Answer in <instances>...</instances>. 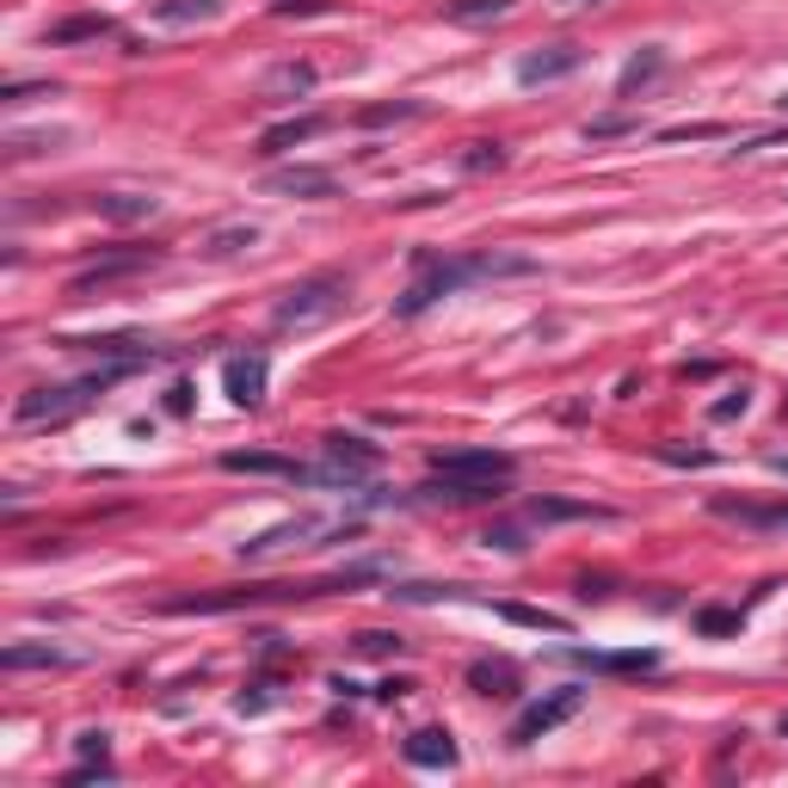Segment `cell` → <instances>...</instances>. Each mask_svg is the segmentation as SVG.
Instances as JSON below:
<instances>
[{
    "instance_id": "obj_1",
    "label": "cell",
    "mask_w": 788,
    "mask_h": 788,
    "mask_svg": "<svg viewBox=\"0 0 788 788\" xmlns=\"http://www.w3.org/2000/svg\"><path fill=\"white\" fill-rule=\"evenodd\" d=\"M536 259L523 253H413V283H407L401 296H395V315L401 321H413V315H426L431 302H443V296L468 290V283H493V278H530Z\"/></svg>"
},
{
    "instance_id": "obj_2",
    "label": "cell",
    "mask_w": 788,
    "mask_h": 788,
    "mask_svg": "<svg viewBox=\"0 0 788 788\" xmlns=\"http://www.w3.org/2000/svg\"><path fill=\"white\" fill-rule=\"evenodd\" d=\"M351 302V283L346 271H315V278L290 283V290L278 296V308H271V327L278 333H308V327H327L339 321Z\"/></svg>"
},
{
    "instance_id": "obj_3",
    "label": "cell",
    "mask_w": 788,
    "mask_h": 788,
    "mask_svg": "<svg viewBox=\"0 0 788 788\" xmlns=\"http://www.w3.org/2000/svg\"><path fill=\"white\" fill-rule=\"evenodd\" d=\"M130 370L136 363H99L93 376H74V382H56V388H31V395H19V426H62V419L93 407V395H106V388Z\"/></svg>"
},
{
    "instance_id": "obj_4",
    "label": "cell",
    "mask_w": 788,
    "mask_h": 788,
    "mask_svg": "<svg viewBox=\"0 0 788 788\" xmlns=\"http://www.w3.org/2000/svg\"><path fill=\"white\" fill-rule=\"evenodd\" d=\"M579 708H586V690H579V684H561V690H542L536 702H523V708H518V721H511V734H506V739L523 751V746H536L542 734H555L561 721H573Z\"/></svg>"
},
{
    "instance_id": "obj_5",
    "label": "cell",
    "mask_w": 788,
    "mask_h": 788,
    "mask_svg": "<svg viewBox=\"0 0 788 788\" xmlns=\"http://www.w3.org/2000/svg\"><path fill=\"white\" fill-rule=\"evenodd\" d=\"M321 450H327L321 487H346V493H351L363 475H376V468H382V443L358 438V431H333V438H321Z\"/></svg>"
},
{
    "instance_id": "obj_6",
    "label": "cell",
    "mask_w": 788,
    "mask_h": 788,
    "mask_svg": "<svg viewBox=\"0 0 788 788\" xmlns=\"http://www.w3.org/2000/svg\"><path fill=\"white\" fill-rule=\"evenodd\" d=\"M431 475L450 481H481V487H506L518 475V456L506 450H431Z\"/></svg>"
},
{
    "instance_id": "obj_7",
    "label": "cell",
    "mask_w": 788,
    "mask_h": 788,
    "mask_svg": "<svg viewBox=\"0 0 788 788\" xmlns=\"http://www.w3.org/2000/svg\"><path fill=\"white\" fill-rule=\"evenodd\" d=\"M154 266H161V247H118V253L93 259L87 271H74V283H68V290H74V296H93V290H106V283L136 278V271H154Z\"/></svg>"
},
{
    "instance_id": "obj_8",
    "label": "cell",
    "mask_w": 788,
    "mask_h": 788,
    "mask_svg": "<svg viewBox=\"0 0 788 788\" xmlns=\"http://www.w3.org/2000/svg\"><path fill=\"white\" fill-rule=\"evenodd\" d=\"M266 382H271V363L259 358V351H247V358H228V363H222V388H228V401L247 407V413H253V407L266 401Z\"/></svg>"
},
{
    "instance_id": "obj_9",
    "label": "cell",
    "mask_w": 788,
    "mask_h": 788,
    "mask_svg": "<svg viewBox=\"0 0 788 788\" xmlns=\"http://www.w3.org/2000/svg\"><path fill=\"white\" fill-rule=\"evenodd\" d=\"M222 468H228V475H278V481L321 487V468H302V462H290V456H271V450H228Z\"/></svg>"
},
{
    "instance_id": "obj_10",
    "label": "cell",
    "mask_w": 788,
    "mask_h": 788,
    "mask_svg": "<svg viewBox=\"0 0 788 788\" xmlns=\"http://www.w3.org/2000/svg\"><path fill=\"white\" fill-rule=\"evenodd\" d=\"M579 62H586V56H579V43H548V50H530V56L518 62V81H523V87L561 81V74H573Z\"/></svg>"
},
{
    "instance_id": "obj_11",
    "label": "cell",
    "mask_w": 788,
    "mask_h": 788,
    "mask_svg": "<svg viewBox=\"0 0 788 788\" xmlns=\"http://www.w3.org/2000/svg\"><path fill=\"white\" fill-rule=\"evenodd\" d=\"M266 191H278V198H333L339 179L327 167H278V173H266Z\"/></svg>"
},
{
    "instance_id": "obj_12",
    "label": "cell",
    "mask_w": 788,
    "mask_h": 788,
    "mask_svg": "<svg viewBox=\"0 0 788 788\" xmlns=\"http://www.w3.org/2000/svg\"><path fill=\"white\" fill-rule=\"evenodd\" d=\"M407 764H419V770H456V739H450V727H419V734H407Z\"/></svg>"
},
{
    "instance_id": "obj_13",
    "label": "cell",
    "mask_w": 788,
    "mask_h": 788,
    "mask_svg": "<svg viewBox=\"0 0 788 788\" xmlns=\"http://www.w3.org/2000/svg\"><path fill=\"white\" fill-rule=\"evenodd\" d=\"M333 523H321V518H283V523H271V530H259L253 542H241V561H259V555H278V548H290V542H302V536H327Z\"/></svg>"
},
{
    "instance_id": "obj_14",
    "label": "cell",
    "mask_w": 788,
    "mask_h": 788,
    "mask_svg": "<svg viewBox=\"0 0 788 788\" xmlns=\"http://www.w3.org/2000/svg\"><path fill=\"white\" fill-rule=\"evenodd\" d=\"M321 130H327L321 111H308V118H283V123H271V130L259 136V154H290L296 142H315Z\"/></svg>"
},
{
    "instance_id": "obj_15",
    "label": "cell",
    "mask_w": 788,
    "mask_h": 788,
    "mask_svg": "<svg viewBox=\"0 0 788 788\" xmlns=\"http://www.w3.org/2000/svg\"><path fill=\"white\" fill-rule=\"evenodd\" d=\"M93 210L106 216V222H148V216L161 210V198H154V191H99Z\"/></svg>"
},
{
    "instance_id": "obj_16",
    "label": "cell",
    "mask_w": 788,
    "mask_h": 788,
    "mask_svg": "<svg viewBox=\"0 0 788 788\" xmlns=\"http://www.w3.org/2000/svg\"><path fill=\"white\" fill-rule=\"evenodd\" d=\"M50 666H74L62 647H43V641H13L0 654V671H50Z\"/></svg>"
},
{
    "instance_id": "obj_17",
    "label": "cell",
    "mask_w": 788,
    "mask_h": 788,
    "mask_svg": "<svg viewBox=\"0 0 788 788\" xmlns=\"http://www.w3.org/2000/svg\"><path fill=\"white\" fill-rule=\"evenodd\" d=\"M523 518H530V523H586V518H610V511L586 506V499H530Z\"/></svg>"
},
{
    "instance_id": "obj_18",
    "label": "cell",
    "mask_w": 788,
    "mask_h": 788,
    "mask_svg": "<svg viewBox=\"0 0 788 788\" xmlns=\"http://www.w3.org/2000/svg\"><path fill=\"white\" fill-rule=\"evenodd\" d=\"M468 684L481 696H518V666H511V659H475V666H468Z\"/></svg>"
},
{
    "instance_id": "obj_19",
    "label": "cell",
    "mask_w": 788,
    "mask_h": 788,
    "mask_svg": "<svg viewBox=\"0 0 788 788\" xmlns=\"http://www.w3.org/2000/svg\"><path fill=\"white\" fill-rule=\"evenodd\" d=\"M518 0H443V19L450 26H499Z\"/></svg>"
},
{
    "instance_id": "obj_20",
    "label": "cell",
    "mask_w": 788,
    "mask_h": 788,
    "mask_svg": "<svg viewBox=\"0 0 788 788\" xmlns=\"http://www.w3.org/2000/svg\"><path fill=\"white\" fill-rule=\"evenodd\" d=\"M253 241H259L253 222H222V228H210V235H203V253H210V259H235V253H247Z\"/></svg>"
},
{
    "instance_id": "obj_21",
    "label": "cell",
    "mask_w": 788,
    "mask_h": 788,
    "mask_svg": "<svg viewBox=\"0 0 788 788\" xmlns=\"http://www.w3.org/2000/svg\"><path fill=\"white\" fill-rule=\"evenodd\" d=\"M111 19L106 13H74V19H62V26H50V43L56 50H68V43H87V38H111Z\"/></svg>"
},
{
    "instance_id": "obj_22",
    "label": "cell",
    "mask_w": 788,
    "mask_h": 788,
    "mask_svg": "<svg viewBox=\"0 0 788 788\" xmlns=\"http://www.w3.org/2000/svg\"><path fill=\"white\" fill-rule=\"evenodd\" d=\"M315 87V62H278L266 74V99H296Z\"/></svg>"
},
{
    "instance_id": "obj_23",
    "label": "cell",
    "mask_w": 788,
    "mask_h": 788,
    "mask_svg": "<svg viewBox=\"0 0 788 788\" xmlns=\"http://www.w3.org/2000/svg\"><path fill=\"white\" fill-rule=\"evenodd\" d=\"M222 13V0H161V7H154V19H167V26H191V19H216Z\"/></svg>"
},
{
    "instance_id": "obj_24",
    "label": "cell",
    "mask_w": 788,
    "mask_h": 788,
    "mask_svg": "<svg viewBox=\"0 0 788 788\" xmlns=\"http://www.w3.org/2000/svg\"><path fill=\"white\" fill-rule=\"evenodd\" d=\"M499 167H506V142H468L462 148V173H499Z\"/></svg>"
},
{
    "instance_id": "obj_25",
    "label": "cell",
    "mask_w": 788,
    "mask_h": 788,
    "mask_svg": "<svg viewBox=\"0 0 788 788\" xmlns=\"http://www.w3.org/2000/svg\"><path fill=\"white\" fill-rule=\"evenodd\" d=\"M591 671H654L659 654H579Z\"/></svg>"
},
{
    "instance_id": "obj_26",
    "label": "cell",
    "mask_w": 788,
    "mask_h": 788,
    "mask_svg": "<svg viewBox=\"0 0 788 788\" xmlns=\"http://www.w3.org/2000/svg\"><path fill=\"white\" fill-rule=\"evenodd\" d=\"M407 118H426V106H419V99H395V106H363L358 111V123H407Z\"/></svg>"
},
{
    "instance_id": "obj_27",
    "label": "cell",
    "mask_w": 788,
    "mask_h": 788,
    "mask_svg": "<svg viewBox=\"0 0 788 788\" xmlns=\"http://www.w3.org/2000/svg\"><path fill=\"white\" fill-rule=\"evenodd\" d=\"M659 68H666V56L659 50H647V56H635V62L622 68V81H616V93H635V87H647L659 74Z\"/></svg>"
},
{
    "instance_id": "obj_28",
    "label": "cell",
    "mask_w": 788,
    "mask_h": 788,
    "mask_svg": "<svg viewBox=\"0 0 788 788\" xmlns=\"http://www.w3.org/2000/svg\"><path fill=\"white\" fill-rule=\"evenodd\" d=\"M739 622H746V616L727 610V604H702V610H696V628H702V635H739Z\"/></svg>"
},
{
    "instance_id": "obj_29",
    "label": "cell",
    "mask_w": 788,
    "mask_h": 788,
    "mask_svg": "<svg viewBox=\"0 0 788 788\" xmlns=\"http://www.w3.org/2000/svg\"><path fill=\"white\" fill-rule=\"evenodd\" d=\"M74 751H81V764H111V734L106 727H87V734L74 739Z\"/></svg>"
},
{
    "instance_id": "obj_30",
    "label": "cell",
    "mask_w": 788,
    "mask_h": 788,
    "mask_svg": "<svg viewBox=\"0 0 788 788\" xmlns=\"http://www.w3.org/2000/svg\"><path fill=\"white\" fill-rule=\"evenodd\" d=\"M401 635H388V628H363L358 635V654H370V659H382V654H401Z\"/></svg>"
},
{
    "instance_id": "obj_31",
    "label": "cell",
    "mask_w": 788,
    "mask_h": 788,
    "mask_svg": "<svg viewBox=\"0 0 788 788\" xmlns=\"http://www.w3.org/2000/svg\"><path fill=\"white\" fill-rule=\"evenodd\" d=\"M690 136H696V142H708V136H727V130H721V123H671V130H659V142H690Z\"/></svg>"
},
{
    "instance_id": "obj_32",
    "label": "cell",
    "mask_w": 788,
    "mask_h": 788,
    "mask_svg": "<svg viewBox=\"0 0 788 788\" xmlns=\"http://www.w3.org/2000/svg\"><path fill=\"white\" fill-rule=\"evenodd\" d=\"M481 542H487V548H499V555H518V548H523V530H518V523H493V530H487Z\"/></svg>"
},
{
    "instance_id": "obj_33",
    "label": "cell",
    "mask_w": 788,
    "mask_h": 788,
    "mask_svg": "<svg viewBox=\"0 0 788 788\" xmlns=\"http://www.w3.org/2000/svg\"><path fill=\"white\" fill-rule=\"evenodd\" d=\"M31 99H56V87H50V81H19V87H7V106H31Z\"/></svg>"
},
{
    "instance_id": "obj_34",
    "label": "cell",
    "mask_w": 788,
    "mask_h": 788,
    "mask_svg": "<svg viewBox=\"0 0 788 788\" xmlns=\"http://www.w3.org/2000/svg\"><path fill=\"white\" fill-rule=\"evenodd\" d=\"M659 456H666V462H690V468H708V462H715L708 450H684V443H659Z\"/></svg>"
},
{
    "instance_id": "obj_35",
    "label": "cell",
    "mask_w": 788,
    "mask_h": 788,
    "mask_svg": "<svg viewBox=\"0 0 788 788\" xmlns=\"http://www.w3.org/2000/svg\"><path fill=\"white\" fill-rule=\"evenodd\" d=\"M191 401H198V388H191V382H173V388H167V413L186 419V413H191Z\"/></svg>"
},
{
    "instance_id": "obj_36",
    "label": "cell",
    "mask_w": 788,
    "mask_h": 788,
    "mask_svg": "<svg viewBox=\"0 0 788 788\" xmlns=\"http://www.w3.org/2000/svg\"><path fill=\"white\" fill-rule=\"evenodd\" d=\"M746 407H751V395H746V388H739V395H727V401H715V419H739V413H746Z\"/></svg>"
},
{
    "instance_id": "obj_37",
    "label": "cell",
    "mask_w": 788,
    "mask_h": 788,
    "mask_svg": "<svg viewBox=\"0 0 788 788\" xmlns=\"http://www.w3.org/2000/svg\"><path fill=\"white\" fill-rule=\"evenodd\" d=\"M622 130H635V123H622V118H598V123H586V136H622Z\"/></svg>"
},
{
    "instance_id": "obj_38",
    "label": "cell",
    "mask_w": 788,
    "mask_h": 788,
    "mask_svg": "<svg viewBox=\"0 0 788 788\" xmlns=\"http://www.w3.org/2000/svg\"><path fill=\"white\" fill-rule=\"evenodd\" d=\"M407 690H413V684H407V678H388V684H376V696H382V702H401Z\"/></svg>"
},
{
    "instance_id": "obj_39",
    "label": "cell",
    "mask_w": 788,
    "mask_h": 788,
    "mask_svg": "<svg viewBox=\"0 0 788 788\" xmlns=\"http://www.w3.org/2000/svg\"><path fill=\"white\" fill-rule=\"evenodd\" d=\"M290 13H321V0H278V19H290Z\"/></svg>"
},
{
    "instance_id": "obj_40",
    "label": "cell",
    "mask_w": 788,
    "mask_h": 788,
    "mask_svg": "<svg viewBox=\"0 0 788 788\" xmlns=\"http://www.w3.org/2000/svg\"><path fill=\"white\" fill-rule=\"evenodd\" d=\"M579 598H610V579H579Z\"/></svg>"
},
{
    "instance_id": "obj_41",
    "label": "cell",
    "mask_w": 788,
    "mask_h": 788,
    "mask_svg": "<svg viewBox=\"0 0 788 788\" xmlns=\"http://www.w3.org/2000/svg\"><path fill=\"white\" fill-rule=\"evenodd\" d=\"M751 148H788V130H776V136H758V142H751ZM751 148H746V154H751Z\"/></svg>"
},
{
    "instance_id": "obj_42",
    "label": "cell",
    "mask_w": 788,
    "mask_h": 788,
    "mask_svg": "<svg viewBox=\"0 0 788 788\" xmlns=\"http://www.w3.org/2000/svg\"><path fill=\"white\" fill-rule=\"evenodd\" d=\"M770 468H776V475H788V456H770Z\"/></svg>"
},
{
    "instance_id": "obj_43",
    "label": "cell",
    "mask_w": 788,
    "mask_h": 788,
    "mask_svg": "<svg viewBox=\"0 0 788 788\" xmlns=\"http://www.w3.org/2000/svg\"><path fill=\"white\" fill-rule=\"evenodd\" d=\"M561 7H598V0H561Z\"/></svg>"
},
{
    "instance_id": "obj_44",
    "label": "cell",
    "mask_w": 788,
    "mask_h": 788,
    "mask_svg": "<svg viewBox=\"0 0 788 788\" xmlns=\"http://www.w3.org/2000/svg\"><path fill=\"white\" fill-rule=\"evenodd\" d=\"M776 727H782V739H788V715H782V721H776Z\"/></svg>"
},
{
    "instance_id": "obj_45",
    "label": "cell",
    "mask_w": 788,
    "mask_h": 788,
    "mask_svg": "<svg viewBox=\"0 0 788 788\" xmlns=\"http://www.w3.org/2000/svg\"><path fill=\"white\" fill-rule=\"evenodd\" d=\"M782 111H788V93H782Z\"/></svg>"
}]
</instances>
